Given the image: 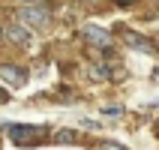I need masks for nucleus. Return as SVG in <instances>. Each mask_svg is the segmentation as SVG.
Masks as SVG:
<instances>
[{
	"label": "nucleus",
	"mask_w": 159,
	"mask_h": 150,
	"mask_svg": "<svg viewBox=\"0 0 159 150\" xmlns=\"http://www.w3.org/2000/svg\"><path fill=\"white\" fill-rule=\"evenodd\" d=\"M18 18H21V24L30 30V27H48V21H51V12L45 6H39V3H27L24 9H18Z\"/></svg>",
	"instance_id": "1"
},
{
	"label": "nucleus",
	"mask_w": 159,
	"mask_h": 150,
	"mask_svg": "<svg viewBox=\"0 0 159 150\" xmlns=\"http://www.w3.org/2000/svg\"><path fill=\"white\" fill-rule=\"evenodd\" d=\"M117 3H120V6H132L135 0H117Z\"/></svg>",
	"instance_id": "11"
},
{
	"label": "nucleus",
	"mask_w": 159,
	"mask_h": 150,
	"mask_svg": "<svg viewBox=\"0 0 159 150\" xmlns=\"http://www.w3.org/2000/svg\"><path fill=\"white\" fill-rule=\"evenodd\" d=\"M3 99H6V90H3V87H0V102H3Z\"/></svg>",
	"instance_id": "12"
},
{
	"label": "nucleus",
	"mask_w": 159,
	"mask_h": 150,
	"mask_svg": "<svg viewBox=\"0 0 159 150\" xmlns=\"http://www.w3.org/2000/svg\"><path fill=\"white\" fill-rule=\"evenodd\" d=\"M57 141H60V144H72V141H75V135H72L69 129H63V132L57 135Z\"/></svg>",
	"instance_id": "10"
},
{
	"label": "nucleus",
	"mask_w": 159,
	"mask_h": 150,
	"mask_svg": "<svg viewBox=\"0 0 159 150\" xmlns=\"http://www.w3.org/2000/svg\"><path fill=\"white\" fill-rule=\"evenodd\" d=\"M6 36H9V42H15V45H30V39H33V33H30L24 24H9Z\"/></svg>",
	"instance_id": "4"
},
{
	"label": "nucleus",
	"mask_w": 159,
	"mask_h": 150,
	"mask_svg": "<svg viewBox=\"0 0 159 150\" xmlns=\"http://www.w3.org/2000/svg\"><path fill=\"white\" fill-rule=\"evenodd\" d=\"M123 42L129 45V48H138V51H153V45L147 42L141 33H132V30H123Z\"/></svg>",
	"instance_id": "6"
},
{
	"label": "nucleus",
	"mask_w": 159,
	"mask_h": 150,
	"mask_svg": "<svg viewBox=\"0 0 159 150\" xmlns=\"http://www.w3.org/2000/svg\"><path fill=\"white\" fill-rule=\"evenodd\" d=\"M3 33H6V27H3V24H0V39H3Z\"/></svg>",
	"instance_id": "13"
},
{
	"label": "nucleus",
	"mask_w": 159,
	"mask_h": 150,
	"mask_svg": "<svg viewBox=\"0 0 159 150\" xmlns=\"http://www.w3.org/2000/svg\"><path fill=\"white\" fill-rule=\"evenodd\" d=\"M108 75H111V72H108L105 66H90V78H102V81H105Z\"/></svg>",
	"instance_id": "7"
},
{
	"label": "nucleus",
	"mask_w": 159,
	"mask_h": 150,
	"mask_svg": "<svg viewBox=\"0 0 159 150\" xmlns=\"http://www.w3.org/2000/svg\"><path fill=\"white\" fill-rule=\"evenodd\" d=\"M9 138L15 144H39L45 138V129L42 126H12L9 129Z\"/></svg>",
	"instance_id": "2"
},
{
	"label": "nucleus",
	"mask_w": 159,
	"mask_h": 150,
	"mask_svg": "<svg viewBox=\"0 0 159 150\" xmlns=\"http://www.w3.org/2000/svg\"><path fill=\"white\" fill-rule=\"evenodd\" d=\"M102 114H105V117H120V114H123V108H117V105H105V108H102Z\"/></svg>",
	"instance_id": "9"
},
{
	"label": "nucleus",
	"mask_w": 159,
	"mask_h": 150,
	"mask_svg": "<svg viewBox=\"0 0 159 150\" xmlns=\"http://www.w3.org/2000/svg\"><path fill=\"white\" fill-rule=\"evenodd\" d=\"M0 81L9 84V87H21L24 84V72L18 66H0Z\"/></svg>",
	"instance_id": "5"
},
{
	"label": "nucleus",
	"mask_w": 159,
	"mask_h": 150,
	"mask_svg": "<svg viewBox=\"0 0 159 150\" xmlns=\"http://www.w3.org/2000/svg\"><path fill=\"white\" fill-rule=\"evenodd\" d=\"M27 3H30V0H27Z\"/></svg>",
	"instance_id": "14"
},
{
	"label": "nucleus",
	"mask_w": 159,
	"mask_h": 150,
	"mask_svg": "<svg viewBox=\"0 0 159 150\" xmlns=\"http://www.w3.org/2000/svg\"><path fill=\"white\" fill-rule=\"evenodd\" d=\"M81 36H84L90 45H99V48H108V45H111V33H108L105 27H96V24H87L81 30Z\"/></svg>",
	"instance_id": "3"
},
{
	"label": "nucleus",
	"mask_w": 159,
	"mask_h": 150,
	"mask_svg": "<svg viewBox=\"0 0 159 150\" xmlns=\"http://www.w3.org/2000/svg\"><path fill=\"white\" fill-rule=\"evenodd\" d=\"M96 150H126L123 144H117V141H99Z\"/></svg>",
	"instance_id": "8"
}]
</instances>
